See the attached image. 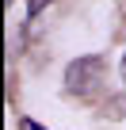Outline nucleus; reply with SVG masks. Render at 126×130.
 Returning <instances> with one entry per match:
<instances>
[{
  "instance_id": "obj_1",
  "label": "nucleus",
  "mask_w": 126,
  "mask_h": 130,
  "mask_svg": "<svg viewBox=\"0 0 126 130\" xmlns=\"http://www.w3.org/2000/svg\"><path fill=\"white\" fill-rule=\"evenodd\" d=\"M103 73H107V61L99 54L77 57V61L65 65V92H73V96H96L103 88Z\"/></svg>"
},
{
  "instance_id": "obj_2",
  "label": "nucleus",
  "mask_w": 126,
  "mask_h": 130,
  "mask_svg": "<svg viewBox=\"0 0 126 130\" xmlns=\"http://www.w3.org/2000/svg\"><path fill=\"white\" fill-rule=\"evenodd\" d=\"M46 4H50V0H27V19H34V15H38Z\"/></svg>"
},
{
  "instance_id": "obj_3",
  "label": "nucleus",
  "mask_w": 126,
  "mask_h": 130,
  "mask_svg": "<svg viewBox=\"0 0 126 130\" xmlns=\"http://www.w3.org/2000/svg\"><path fill=\"white\" fill-rule=\"evenodd\" d=\"M19 130H42V126H38L34 119H23V122H19Z\"/></svg>"
},
{
  "instance_id": "obj_4",
  "label": "nucleus",
  "mask_w": 126,
  "mask_h": 130,
  "mask_svg": "<svg viewBox=\"0 0 126 130\" xmlns=\"http://www.w3.org/2000/svg\"><path fill=\"white\" fill-rule=\"evenodd\" d=\"M122 84H126V54H122Z\"/></svg>"
}]
</instances>
